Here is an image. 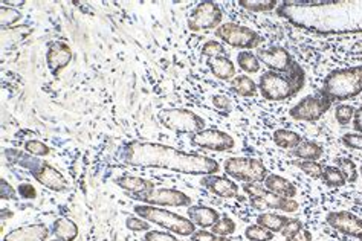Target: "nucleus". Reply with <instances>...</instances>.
<instances>
[{"mask_svg":"<svg viewBox=\"0 0 362 241\" xmlns=\"http://www.w3.org/2000/svg\"><path fill=\"white\" fill-rule=\"evenodd\" d=\"M18 194H21V197L23 199H28V200H34L37 197V191L35 188L31 185V183H22V185H18Z\"/></svg>","mask_w":362,"mask_h":241,"instance_id":"09e8293b","label":"nucleus"},{"mask_svg":"<svg viewBox=\"0 0 362 241\" xmlns=\"http://www.w3.org/2000/svg\"><path fill=\"white\" fill-rule=\"evenodd\" d=\"M332 107V102L326 96L318 95H309L304 96L301 101H298L293 107L289 110V117L295 121H304V122H315L322 118V114Z\"/></svg>","mask_w":362,"mask_h":241,"instance_id":"9d476101","label":"nucleus"},{"mask_svg":"<svg viewBox=\"0 0 362 241\" xmlns=\"http://www.w3.org/2000/svg\"><path fill=\"white\" fill-rule=\"evenodd\" d=\"M30 34H31V28L26 26V25L13 26V28H8V30H2V38L8 37V42L4 46L9 47V46H14L17 43H21Z\"/></svg>","mask_w":362,"mask_h":241,"instance_id":"c85d7f7f","label":"nucleus"},{"mask_svg":"<svg viewBox=\"0 0 362 241\" xmlns=\"http://www.w3.org/2000/svg\"><path fill=\"white\" fill-rule=\"evenodd\" d=\"M304 81H306V74L298 64L288 74L264 72L259 80V90L264 100L284 101L297 95L304 88Z\"/></svg>","mask_w":362,"mask_h":241,"instance_id":"7ed1b4c3","label":"nucleus"},{"mask_svg":"<svg viewBox=\"0 0 362 241\" xmlns=\"http://www.w3.org/2000/svg\"><path fill=\"white\" fill-rule=\"evenodd\" d=\"M49 241H60V240H57V238H55V240H49Z\"/></svg>","mask_w":362,"mask_h":241,"instance_id":"6e6d98bb","label":"nucleus"},{"mask_svg":"<svg viewBox=\"0 0 362 241\" xmlns=\"http://www.w3.org/2000/svg\"><path fill=\"white\" fill-rule=\"evenodd\" d=\"M22 18V13L13 6H5L2 5L0 8V22H2V30L6 28H13L18 20Z\"/></svg>","mask_w":362,"mask_h":241,"instance_id":"72a5a7b5","label":"nucleus"},{"mask_svg":"<svg viewBox=\"0 0 362 241\" xmlns=\"http://www.w3.org/2000/svg\"><path fill=\"white\" fill-rule=\"evenodd\" d=\"M235 221L228 217V216H222L221 220L217 221V223L213 226V234L218 235V237H230L235 233Z\"/></svg>","mask_w":362,"mask_h":241,"instance_id":"c9c22d12","label":"nucleus"},{"mask_svg":"<svg viewBox=\"0 0 362 241\" xmlns=\"http://www.w3.org/2000/svg\"><path fill=\"white\" fill-rule=\"evenodd\" d=\"M216 37L221 38V40L228 46L237 47V49L243 51L254 49V47H257L263 42L262 35L257 31L233 22L222 23L218 26L216 30Z\"/></svg>","mask_w":362,"mask_h":241,"instance_id":"6e6552de","label":"nucleus"},{"mask_svg":"<svg viewBox=\"0 0 362 241\" xmlns=\"http://www.w3.org/2000/svg\"><path fill=\"white\" fill-rule=\"evenodd\" d=\"M223 13L221 6L216 2H201L193 9L192 16L188 18V30L193 33L217 30L222 25Z\"/></svg>","mask_w":362,"mask_h":241,"instance_id":"1a4fd4ad","label":"nucleus"},{"mask_svg":"<svg viewBox=\"0 0 362 241\" xmlns=\"http://www.w3.org/2000/svg\"><path fill=\"white\" fill-rule=\"evenodd\" d=\"M245 237L250 241H272L274 233L260 225H250L245 229Z\"/></svg>","mask_w":362,"mask_h":241,"instance_id":"f704fd0d","label":"nucleus"},{"mask_svg":"<svg viewBox=\"0 0 362 241\" xmlns=\"http://www.w3.org/2000/svg\"><path fill=\"white\" fill-rule=\"evenodd\" d=\"M274 142L277 143V147L283 148V150H295L300 143L303 142L301 136L297 131L292 130H286V129H280L277 131H274Z\"/></svg>","mask_w":362,"mask_h":241,"instance_id":"a878e982","label":"nucleus"},{"mask_svg":"<svg viewBox=\"0 0 362 241\" xmlns=\"http://www.w3.org/2000/svg\"><path fill=\"white\" fill-rule=\"evenodd\" d=\"M158 121L162 127L179 134H194L205 130V121L187 109H162L158 113Z\"/></svg>","mask_w":362,"mask_h":241,"instance_id":"423d86ee","label":"nucleus"},{"mask_svg":"<svg viewBox=\"0 0 362 241\" xmlns=\"http://www.w3.org/2000/svg\"><path fill=\"white\" fill-rule=\"evenodd\" d=\"M0 197L2 200H14L17 197L16 189L5 179L0 180Z\"/></svg>","mask_w":362,"mask_h":241,"instance_id":"de8ad7c7","label":"nucleus"},{"mask_svg":"<svg viewBox=\"0 0 362 241\" xmlns=\"http://www.w3.org/2000/svg\"><path fill=\"white\" fill-rule=\"evenodd\" d=\"M237 64H239L240 69L246 74H257L260 71V60L257 59V55L251 51H242L237 55Z\"/></svg>","mask_w":362,"mask_h":241,"instance_id":"c756f323","label":"nucleus"},{"mask_svg":"<svg viewBox=\"0 0 362 241\" xmlns=\"http://www.w3.org/2000/svg\"><path fill=\"white\" fill-rule=\"evenodd\" d=\"M262 197L266 201V206L274 211H283V212H288V214H293V212H297L300 209L298 201H295L293 199L274 194L271 191H266Z\"/></svg>","mask_w":362,"mask_h":241,"instance_id":"b1692460","label":"nucleus"},{"mask_svg":"<svg viewBox=\"0 0 362 241\" xmlns=\"http://www.w3.org/2000/svg\"><path fill=\"white\" fill-rule=\"evenodd\" d=\"M188 218L193 221L194 226L199 228H213L218 220H221V214L209 206H202V205H192L187 211Z\"/></svg>","mask_w":362,"mask_h":241,"instance_id":"aec40b11","label":"nucleus"},{"mask_svg":"<svg viewBox=\"0 0 362 241\" xmlns=\"http://www.w3.org/2000/svg\"><path fill=\"white\" fill-rule=\"evenodd\" d=\"M289 217H284L280 214H274V212H262V214L257 217V225L262 228L271 230V233H281L284 225L288 223Z\"/></svg>","mask_w":362,"mask_h":241,"instance_id":"bb28decb","label":"nucleus"},{"mask_svg":"<svg viewBox=\"0 0 362 241\" xmlns=\"http://www.w3.org/2000/svg\"><path fill=\"white\" fill-rule=\"evenodd\" d=\"M228 177L242 180L245 183H263L268 177V168L260 159L254 158H230L223 163Z\"/></svg>","mask_w":362,"mask_h":241,"instance_id":"0eeeda50","label":"nucleus"},{"mask_svg":"<svg viewBox=\"0 0 362 241\" xmlns=\"http://www.w3.org/2000/svg\"><path fill=\"white\" fill-rule=\"evenodd\" d=\"M264 188L274 192V194H279L281 197H288V199H293L295 196L298 194L297 187L293 185L292 182H289L288 179H284L279 175H268V177L264 179Z\"/></svg>","mask_w":362,"mask_h":241,"instance_id":"4be33fe9","label":"nucleus"},{"mask_svg":"<svg viewBox=\"0 0 362 241\" xmlns=\"http://www.w3.org/2000/svg\"><path fill=\"white\" fill-rule=\"evenodd\" d=\"M341 142L344 143L347 148L362 151V134H359V133H346V134H342Z\"/></svg>","mask_w":362,"mask_h":241,"instance_id":"37998d69","label":"nucleus"},{"mask_svg":"<svg viewBox=\"0 0 362 241\" xmlns=\"http://www.w3.org/2000/svg\"><path fill=\"white\" fill-rule=\"evenodd\" d=\"M25 150L30 154H33V156H37V158H45L51 153V148L47 147L45 142L37 141V139L26 141L25 142Z\"/></svg>","mask_w":362,"mask_h":241,"instance_id":"4c0bfd02","label":"nucleus"},{"mask_svg":"<svg viewBox=\"0 0 362 241\" xmlns=\"http://www.w3.org/2000/svg\"><path fill=\"white\" fill-rule=\"evenodd\" d=\"M354 129L362 134V107L355 110V117H354Z\"/></svg>","mask_w":362,"mask_h":241,"instance_id":"603ef678","label":"nucleus"},{"mask_svg":"<svg viewBox=\"0 0 362 241\" xmlns=\"http://www.w3.org/2000/svg\"><path fill=\"white\" fill-rule=\"evenodd\" d=\"M239 5L251 13H268L279 8V4L274 0H240Z\"/></svg>","mask_w":362,"mask_h":241,"instance_id":"7c9ffc66","label":"nucleus"},{"mask_svg":"<svg viewBox=\"0 0 362 241\" xmlns=\"http://www.w3.org/2000/svg\"><path fill=\"white\" fill-rule=\"evenodd\" d=\"M272 241H274V240H272Z\"/></svg>","mask_w":362,"mask_h":241,"instance_id":"bf43d9fd","label":"nucleus"},{"mask_svg":"<svg viewBox=\"0 0 362 241\" xmlns=\"http://www.w3.org/2000/svg\"><path fill=\"white\" fill-rule=\"evenodd\" d=\"M327 225L337 233L362 240V218L350 211H333L326 217Z\"/></svg>","mask_w":362,"mask_h":241,"instance_id":"4468645a","label":"nucleus"},{"mask_svg":"<svg viewBox=\"0 0 362 241\" xmlns=\"http://www.w3.org/2000/svg\"><path fill=\"white\" fill-rule=\"evenodd\" d=\"M51 234L60 241H75L78 237V226L71 218L60 217L52 223Z\"/></svg>","mask_w":362,"mask_h":241,"instance_id":"5701e85b","label":"nucleus"},{"mask_svg":"<svg viewBox=\"0 0 362 241\" xmlns=\"http://www.w3.org/2000/svg\"><path fill=\"white\" fill-rule=\"evenodd\" d=\"M126 228L129 230H133V233H148V230H151V226H150V221L141 218V217H127L126 220Z\"/></svg>","mask_w":362,"mask_h":241,"instance_id":"a19ab883","label":"nucleus"},{"mask_svg":"<svg viewBox=\"0 0 362 241\" xmlns=\"http://www.w3.org/2000/svg\"><path fill=\"white\" fill-rule=\"evenodd\" d=\"M206 64L209 67V71H211V74L218 80L230 81L235 78V66L228 55L208 59Z\"/></svg>","mask_w":362,"mask_h":241,"instance_id":"412c9836","label":"nucleus"},{"mask_svg":"<svg viewBox=\"0 0 362 241\" xmlns=\"http://www.w3.org/2000/svg\"><path fill=\"white\" fill-rule=\"evenodd\" d=\"M217 241H234V240L228 238V237H217Z\"/></svg>","mask_w":362,"mask_h":241,"instance_id":"5fc2aeb1","label":"nucleus"},{"mask_svg":"<svg viewBox=\"0 0 362 241\" xmlns=\"http://www.w3.org/2000/svg\"><path fill=\"white\" fill-rule=\"evenodd\" d=\"M361 241H362V240H361Z\"/></svg>","mask_w":362,"mask_h":241,"instance_id":"13d9d810","label":"nucleus"},{"mask_svg":"<svg viewBox=\"0 0 362 241\" xmlns=\"http://www.w3.org/2000/svg\"><path fill=\"white\" fill-rule=\"evenodd\" d=\"M119 160L130 167L167 170L189 176H211L221 170L218 162L213 158L147 141L124 143L119 150Z\"/></svg>","mask_w":362,"mask_h":241,"instance_id":"f03ea898","label":"nucleus"},{"mask_svg":"<svg viewBox=\"0 0 362 241\" xmlns=\"http://www.w3.org/2000/svg\"><path fill=\"white\" fill-rule=\"evenodd\" d=\"M251 206L254 209H259V211H263V209L268 208V206H266V201L263 200V197H254V199H251Z\"/></svg>","mask_w":362,"mask_h":241,"instance_id":"864d4df0","label":"nucleus"},{"mask_svg":"<svg viewBox=\"0 0 362 241\" xmlns=\"http://www.w3.org/2000/svg\"><path fill=\"white\" fill-rule=\"evenodd\" d=\"M335 163H337V167L339 168V171L342 172V176H344L346 182L355 183L358 180V176H359L358 168L355 165V162L351 160L350 158H337Z\"/></svg>","mask_w":362,"mask_h":241,"instance_id":"473e14b6","label":"nucleus"},{"mask_svg":"<svg viewBox=\"0 0 362 241\" xmlns=\"http://www.w3.org/2000/svg\"><path fill=\"white\" fill-rule=\"evenodd\" d=\"M201 185L204 188H206L209 192H213V194H216L217 197H222V199L239 197L240 188L230 177L217 176V175L204 176L201 180Z\"/></svg>","mask_w":362,"mask_h":241,"instance_id":"a211bd4d","label":"nucleus"},{"mask_svg":"<svg viewBox=\"0 0 362 241\" xmlns=\"http://www.w3.org/2000/svg\"><path fill=\"white\" fill-rule=\"evenodd\" d=\"M192 241H217V235L213 233H208L205 229L196 230L192 235Z\"/></svg>","mask_w":362,"mask_h":241,"instance_id":"8fccbe9b","label":"nucleus"},{"mask_svg":"<svg viewBox=\"0 0 362 241\" xmlns=\"http://www.w3.org/2000/svg\"><path fill=\"white\" fill-rule=\"evenodd\" d=\"M355 110L356 109L349 104H341L335 109V119L339 125H349L350 121H354Z\"/></svg>","mask_w":362,"mask_h":241,"instance_id":"58836bf2","label":"nucleus"},{"mask_svg":"<svg viewBox=\"0 0 362 241\" xmlns=\"http://www.w3.org/2000/svg\"><path fill=\"white\" fill-rule=\"evenodd\" d=\"M321 180L326 183L327 187H330V188H341V187H344L346 183H347L344 176H342V172L339 171V168L338 167H332V165L324 167Z\"/></svg>","mask_w":362,"mask_h":241,"instance_id":"2f4dec72","label":"nucleus"},{"mask_svg":"<svg viewBox=\"0 0 362 241\" xmlns=\"http://www.w3.org/2000/svg\"><path fill=\"white\" fill-rule=\"evenodd\" d=\"M133 211H135V214L138 217L150 221V223L164 228L168 230V233L175 235L192 237L196 233V226L188 217H182L176 214V212L167 211L164 208L142 204V205L133 206Z\"/></svg>","mask_w":362,"mask_h":241,"instance_id":"39448f33","label":"nucleus"},{"mask_svg":"<svg viewBox=\"0 0 362 241\" xmlns=\"http://www.w3.org/2000/svg\"><path fill=\"white\" fill-rule=\"evenodd\" d=\"M72 61V51L68 43L51 42L46 51V64L54 76L60 74Z\"/></svg>","mask_w":362,"mask_h":241,"instance_id":"f3484780","label":"nucleus"},{"mask_svg":"<svg viewBox=\"0 0 362 241\" xmlns=\"http://www.w3.org/2000/svg\"><path fill=\"white\" fill-rule=\"evenodd\" d=\"M255 55L260 60V63L279 74H288L298 66L289 51L284 49L283 46H272L269 49H260Z\"/></svg>","mask_w":362,"mask_h":241,"instance_id":"ddd939ff","label":"nucleus"},{"mask_svg":"<svg viewBox=\"0 0 362 241\" xmlns=\"http://www.w3.org/2000/svg\"><path fill=\"white\" fill-rule=\"evenodd\" d=\"M31 176L43 185L45 188L55 191V192H63L69 189V182L66 180V177L62 175V172L54 168L51 163H47L46 160H40L39 165H37L34 170L30 171Z\"/></svg>","mask_w":362,"mask_h":241,"instance_id":"2eb2a0df","label":"nucleus"},{"mask_svg":"<svg viewBox=\"0 0 362 241\" xmlns=\"http://www.w3.org/2000/svg\"><path fill=\"white\" fill-rule=\"evenodd\" d=\"M321 95L333 104L337 101H347L362 93V66L344 67L332 71L322 83Z\"/></svg>","mask_w":362,"mask_h":241,"instance_id":"20e7f679","label":"nucleus"},{"mask_svg":"<svg viewBox=\"0 0 362 241\" xmlns=\"http://www.w3.org/2000/svg\"><path fill=\"white\" fill-rule=\"evenodd\" d=\"M51 230L45 223H34L13 229L4 237V241H47Z\"/></svg>","mask_w":362,"mask_h":241,"instance_id":"6ab92c4d","label":"nucleus"},{"mask_svg":"<svg viewBox=\"0 0 362 241\" xmlns=\"http://www.w3.org/2000/svg\"><path fill=\"white\" fill-rule=\"evenodd\" d=\"M115 185L118 188H121L122 191H126V194L129 197H132L133 200H141L147 197L151 191H155V182L148 180V179H142L138 176H130V175H124L117 177Z\"/></svg>","mask_w":362,"mask_h":241,"instance_id":"dca6fc26","label":"nucleus"},{"mask_svg":"<svg viewBox=\"0 0 362 241\" xmlns=\"http://www.w3.org/2000/svg\"><path fill=\"white\" fill-rule=\"evenodd\" d=\"M303 228H304V226H303V223H301V220H298V218H289L288 223L284 225V228L281 229L280 234H281L286 240H291L293 235H297Z\"/></svg>","mask_w":362,"mask_h":241,"instance_id":"79ce46f5","label":"nucleus"},{"mask_svg":"<svg viewBox=\"0 0 362 241\" xmlns=\"http://www.w3.org/2000/svg\"><path fill=\"white\" fill-rule=\"evenodd\" d=\"M141 204L150 205V206H173V208H184L192 206L193 199L184 191L175 189V188H156L151 191L150 194L144 199L139 200Z\"/></svg>","mask_w":362,"mask_h":241,"instance_id":"f8f14e48","label":"nucleus"},{"mask_svg":"<svg viewBox=\"0 0 362 241\" xmlns=\"http://www.w3.org/2000/svg\"><path fill=\"white\" fill-rule=\"evenodd\" d=\"M142 241H179L171 233H160V230H148Z\"/></svg>","mask_w":362,"mask_h":241,"instance_id":"a18cd8bd","label":"nucleus"},{"mask_svg":"<svg viewBox=\"0 0 362 241\" xmlns=\"http://www.w3.org/2000/svg\"><path fill=\"white\" fill-rule=\"evenodd\" d=\"M361 176H362V165H361Z\"/></svg>","mask_w":362,"mask_h":241,"instance_id":"4d7b16f0","label":"nucleus"},{"mask_svg":"<svg viewBox=\"0 0 362 241\" xmlns=\"http://www.w3.org/2000/svg\"><path fill=\"white\" fill-rule=\"evenodd\" d=\"M202 55L206 57V59H214V57H222L226 55V49L225 46L217 42V40H208L204 46H202Z\"/></svg>","mask_w":362,"mask_h":241,"instance_id":"ea45409f","label":"nucleus"},{"mask_svg":"<svg viewBox=\"0 0 362 241\" xmlns=\"http://www.w3.org/2000/svg\"><path fill=\"white\" fill-rule=\"evenodd\" d=\"M295 167H298L303 172H306L308 176L313 177V179H321L322 177V171L324 167L320 165L318 162H313V160H298V162H293Z\"/></svg>","mask_w":362,"mask_h":241,"instance_id":"e433bc0d","label":"nucleus"},{"mask_svg":"<svg viewBox=\"0 0 362 241\" xmlns=\"http://www.w3.org/2000/svg\"><path fill=\"white\" fill-rule=\"evenodd\" d=\"M192 146L209 150V151H230L234 148L235 141L231 136L218 129H205L192 134Z\"/></svg>","mask_w":362,"mask_h":241,"instance_id":"9b49d317","label":"nucleus"},{"mask_svg":"<svg viewBox=\"0 0 362 241\" xmlns=\"http://www.w3.org/2000/svg\"><path fill=\"white\" fill-rule=\"evenodd\" d=\"M213 105H214V109H217L218 112H223V113H230L233 110L231 100L223 93H218V95L213 96Z\"/></svg>","mask_w":362,"mask_h":241,"instance_id":"c03bdc74","label":"nucleus"},{"mask_svg":"<svg viewBox=\"0 0 362 241\" xmlns=\"http://www.w3.org/2000/svg\"><path fill=\"white\" fill-rule=\"evenodd\" d=\"M292 154L300 160H313L318 162V159L322 158L324 148L321 143L313 141H303L300 146L292 150Z\"/></svg>","mask_w":362,"mask_h":241,"instance_id":"393cba45","label":"nucleus"},{"mask_svg":"<svg viewBox=\"0 0 362 241\" xmlns=\"http://www.w3.org/2000/svg\"><path fill=\"white\" fill-rule=\"evenodd\" d=\"M277 13L295 28L320 35L362 33V0L281 2Z\"/></svg>","mask_w":362,"mask_h":241,"instance_id":"f257e3e1","label":"nucleus"},{"mask_svg":"<svg viewBox=\"0 0 362 241\" xmlns=\"http://www.w3.org/2000/svg\"><path fill=\"white\" fill-rule=\"evenodd\" d=\"M257 89H259V84L247 75H239L234 80H231V90L237 95L245 96V98H250V96L255 95Z\"/></svg>","mask_w":362,"mask_h":241,"instance_id":"cd10ccee","label":"nucleus"},{"mask_svg":"<svg viewBox=\"0 0 362 241\" xmlns=\"http://www.w3.org/2000/svg\"><path fill=\"white\" fill-rule=\"evenodd\" d=\"M243 191L246 192L247 196H250L251 199H254V197H262L266 191V189L262 183H245L243 185Z\"/></svg>","mask_w":362,"mask_h":241,"instance_id":"49530a36","label":"nucleus"},{"mask_svg":"<svg viewBox=\"0 0 362 241\" xmlns=\"http://www.w3.org/2000/svg\"><path fill=\"white\" fill-rule=\"evenodd\" d=\"M288 241H313V237H312V234H310V230L303 228L297 235H293V237H292L291 240H288Z\"/></svg>","mask_w":362,"mask_h":241,"instance_id":"3c124183","label":"nucleus"}]
</instances>
